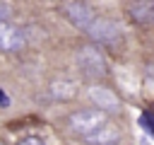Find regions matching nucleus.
<instances>
[{
  "instance_id": "obj_11",
  "label": "nucleus",
  "mask_w": 154,
  "mask_h": 145,
  "mask_svg": "<svg viewBox=\"0 0 154 145\" xmlns=\"http://www.w3.org/2000/svg\"><path fill=\"white\" fill-rule=\"evenodd\" d=\"M10 14H12V7H10L7 2H2V0H0V22L10 19Z\"/></svg>"
},
{
  "instance_id": "obj_12",
  "label": "nucleus",
  "mask_w": 154,
  "mask_h": 145,
  "mask_svg": "<svg viewBox=\"0 0 154 145\" xmlns=\"http://www.w3.org/2000/svg\"><path fill=\"white\" fill-rule=\"evenodd\" d=\"M17 145H46L38 135H29V138H24V140H19Z\"/></svg>"
},
{
  "instance_id": "obj_6",
  "label": "nucleus",
  "mask_w": 154,
  "mask_h": 145,
  "mask_svg": "<svg viewBox=\"0 0 154 145\" xmlns=\"http://www.w3.org/2000/svg\"><path fill=\"white\" fill-rule=\"evenodd\" d=\"M24 44H26V39H24L22 29H17L14 24H10L7 19L0 22V51L12 53V51H19Z\"/></svg>"
},
{
  "instance_id": "obj_10",
  "label": "nucleus",
  "mask_w": 154,
  "mask_h": 145,
  "mask_svg": "<svg viewBox=\"0 0 154 145\" xmlns=\"http://www.w3.org/2000/svg\"><path fill=\"white\" fill-rule=\"evenodd\" d=\"M140 123H142L144 128H149V130H152V135H154V114H142Z\"/></svg>"
},
{
  "instance_id": "obj_9",
  "label": "nucleus",
  "mask_w": 154,
  "mask_h": 145,
  "mask_svg": "<svg viewBox=\"0 0 154 145\" xmlns=\"http://www.w3.org/2000/svg\"><path fill=\"white\" fill-rule=\"evenodd\" d=\"M130 14L135 17L137 24H149L154 27V2H135L130 7Z\"/></svg>"
},
{
  "instance_id": "obj_2",
  "label": "nucleus",
  "mask_w": 154,
  "mask_h": 145,
  "mask_svg": "<svg viewBox=\"0 0 154 145\" xmlns=\"http://www.w3.org/2000/svg\"><path fill=\"white\" fill-rule=\"evenodd\" d=\"M103 123H106V111H101V109H79V111L70 114V118H67L70 130L79 133L82 138L89 135V133H94Z\"/></svg>"
},
{
  "instance_id": "obj_5",
  "label": "nucleus",
  "mask_w": 154,
  "mask_h": 145,
  "mask_svg": "<svg viewBox=\"0 0 154 145\" xmlns=\"http://www.w3.org/2000/svg\"><path fill=\"white\" fill-rule=\"evenodd\" d=\"M65 14H67V19L77 27V29H89L91 27V22L96 19L94 17V12H91V7L87 5V2H79V0H72V2H67L65 5Z\"/></svg>"
},
{
  "instance_id": "obj_14",
  "label": "nucleus",
  "mask_w": 154,
  "mask_h": 145,
  "mask_svg": "<svg viewBox=\"0 0 154 145\" xmlns=\"http://www.w3.org/2000/svg\"><path fill=\"white\" fill-rule=\"evenodd\" d=\"M0 145H2V143H0Z\"/></svg>"
},
{
  "instance_id": "obj_1",
  "label": "nucleus",
  "mask_w": 154,
  "mask_h": 145,
  "mask_svg": "<svg viewBox=\"0 0 154 145\" xmlns=\"http://www.w3.org/2000/svg\"><path fill=\"white\" fill-rule=\"evenodd\" d=\"M75 63H77V68L87 75V77H103L106 75V70H108V65H106V58L94 48V46H89V44H84V46H79L77 48V53H75Z\"/></svg>"
},
{
  "instance_id": "obj_4",
  "label": "nucleus",
  "mask_w": 154,
  "mask_h": 145,
  "mask_svg": "<svg viewBox=\"0 0 154 145\" xmlns=\"http://www.w3.org/2000/svg\"><path fill=\"white\" fill-rule=\"evenodd\" d=\"M87 97L94 102V106L96 109H101V111H118L120 109V99L108 89V87H103V85H91V87H87Z\"/></svg>"
},
{
  "instance_id": "obj_3",
  "label": "nucleus",
  "mask_w": 154,
  "mask_h": 145,
  "mask_svg": "<svg viewBox=\"0 0 154 145\" xmlns=\"http://www.w3.org/2000/svg\"><path fill=\"white\" fill-rule=\"evenodd\" d=\"M87 34H89L91 39L101 41V44H108V46H116V44L123 39L120 27H118L116 22H111V19H94L91 27L87 29Z\"/></svg>"
},
{
  "instance_id": "obj_13",
  "label": "nucleus",
  "mask_w": 154,
  "mask_h": 145,
  "mask_svg": "<svg viewBox=\"0 0 154 145\" xmlns=\"http://www.w3.org/2000/svg\"><path fill=\"white\" fill-rule=\"evenodd\" d=\"M5 104H10V99H7V97L0 92V106H5Z\"/></svg>"
},
{
  "instance_id": "obj_7",
  "label": "nucleus",
  "mask_w": 154,
  "mask_h": 145,
  "mask_svg": "<svg viewBox=\"0 0 154 145\" xmlns=\"http://www.w3.org/2000/svg\"><path fill=\"white\" fill-rule=\"evenodd\" d=\"M84 140H87V145H118L120 143V128L116 123H108L106 121L94 133L84 135Z\"/></svg>"
},
{
  "instance_id": "obj_8",
  "label": "nucleus",
  "mask_w": 154,
  "mask_h": 145,
  "mask_svg": "<svg viewBox=\"0 0 154 145\" xmlns=\"http://www.w3.org/2000/svg\"><path fill=\"white\" fill-rule=\"evenodd\" d=\"M77 94V82L75 80H65V77H60V80H53L51 85H48V97L51 99H55V102H65V99H72Z\"/></svg>"
}]
</instances>
